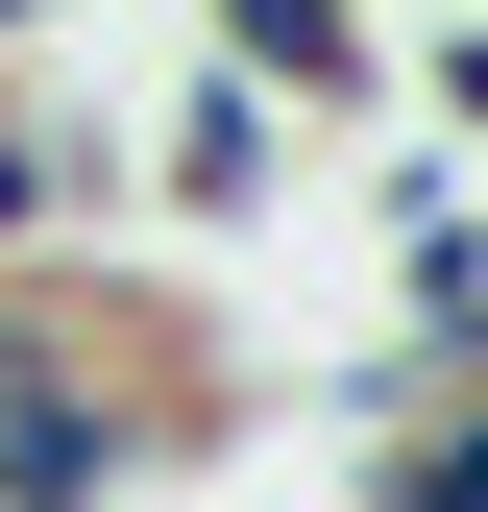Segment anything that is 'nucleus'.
<instances>
[{
    "instance_id": "obj_1",
    "label": "nucleus",
    "mask_w": 488,
    "mask_h": 512,
    "mask_svg": "<svg viewBox=\"0 0 488 512\" xmlns=\"http://www.w3.org/2000/svg\"><path fill=\"white\" fill-rule=\"evenodd\" d=\"M171 464V415H122L98 366H49V391H0V512H122Z\"/></svg>"
},
{
    "instance_id": "obj_2",
    "label": "nucleus",
    "mask_w": 488,
    "mask_h": 512,
    "mask_svg": "<svg viewBox=\"0 0 488 512\" xmlns=\"http://www.w3.org/2000/svg\"><path fill=\"white\" fill-rule=\"evenodd\" d=\"M98 196H122V147H98V122L0 98V244H49V220H98Z\"/></svg>"
},
{
    "instance_id": "obj_3",
    "label": "nucleus",
    "mask_w": 488,
    "mask_h": 512,
    "mask_svg": "<svg viewBox=\"0 0 488 512\" xmlns=\"http://www.w3.org/2000/svg\"><path fill=\"white\" fill-rule=\"evenodd\" d=\"M147 171H171V220H244V196H269V98H244V74H196Z\"/></svg>"
},
{
    "instance_id": "obj_4",
    "label": "nucleus",
    "mask_w": 488,
    "mask_h": 512,
    "mask_svg": "<svg viewBox=\"0 0 488 512\" xmlns=\"http://www.w3.org/2000/svg\"><path fill=\"white\" fill-rule=\"evenodd\" d=\"M220 74H244V98H269V74H293V98H342V74H366V25H342V0H220Z\"/></svg>"
},
{
    "instance_id": "obj_5",
    "label": "nucleus",
    "mask_w": 488,
    "mask_h": 512,
    "mask_svg": "<svg viewBox=\"0 0 488 512\" xmlns=\"http://www.w3.org/2000/svg\"><path fill=\"white\" fill-rule=\"evenodd\" d=\"M391 512H488V415H440V439H415V464H391Z\"/></svg>"
},
{
    "instance_id": "obj_6",
    "label": "nucleus",
    "mask_w": 488,
    "mask_h": 512,
    "mask_svg": "<svg viewBox=\"0 0 488 512\" xmlns=\"http://www.w3.org/2000/svg\"><path fill=\"white\" fill-rule=\"evenodd\" d=\"M440 122H488V0H464V25H440Z\"/></svg>"
},
{
    "instance_id": "obj_7",
    "label": "nucleus",
    "mask_w": 488,
    "mask_h": 512,
    "mask_svg": "<svg viewBox=\"0 0 488 512\" xmlns=\"http://www.w3.org/2000/svg\"><path fill=\"white\" fill-rule=\"evenodd\" d=\"M0 25H49V0H0Z\"/></svg>"
},
{
    "instance_id": "obj_8",
    "label": "nucleus",
    "mask_w": 488,
    "mask_h": 512,
    "mask_svg": "<svg viewBox=\"0 0 488 512\" xmlns=\"http://www.w3.org/2000/svg\"><path fill=\"white\" fill-rule=\"evenodd\" d=\"M342 25H366V0H342Z\"/></svg>"
}]
</instances>
